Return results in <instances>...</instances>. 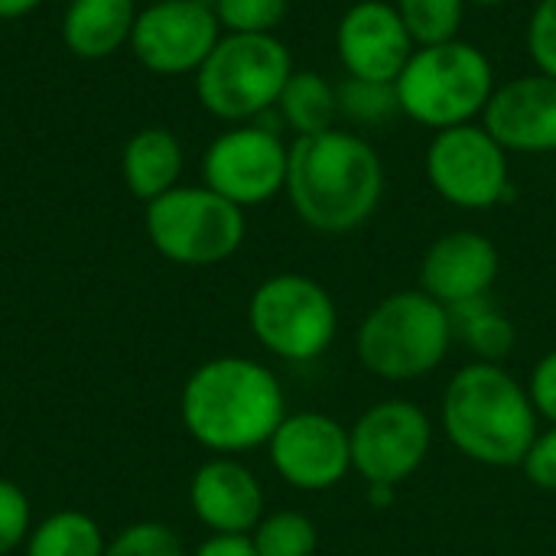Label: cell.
Returning a JSON list of instances; mask_svg holds the SVG:
<instances>
[{"label": "cell", "instance_id": "1", "mask_svg": "<svg viewBox=\"0 0 556 556\" xmlns=\"http://www.w3.org/2000/svg\"><path fill=\"white\" fill-rule=\"evenodd\" d=\"M388 186L381 153L352 127H329L290 143L287 199L319 235H352L375 218Z\"/></svg>", "mask_w": 556, "mask_h": 556}, {"label": "cell", "instance_id": "2", "mask_svg": "<svg viewBox=\"0 0 556 556\" xmlns=\"http://www.w3.org/2000/svg\"><path fill=\"white\" fill-rule=\"evenodd\" d=\"M179 417L199 446L238 456L270 443L287 417V394L267 365L244 355H222L186 378Z\"/></svg>", "mask_w": 556, "mask_h": 556}, {"label": "cell", "instance_id": "3", "mask_svg": "<svg viewBox=\"0 0 556 556\" xmlns=\"http://www.w3.org/2000/svg\"><path fill=\"white\" fill-rule=\"evenodd\" d=\"M440 430L459 456L489 469H521L541 417L521 384L505 365L469 362L443 388Z\"/></svg>", "mask_w": 556, "mask_h": 556}, {"label": "cell", "instance_id": "4", "mask_svg": "<svg viewBox=\"0 0 556 556\" xmlns=\"http://www.w3.org/2000/svg\"><path fill=\"white\" fill-rule=\"evenodd\" d=\"M456 342L453 316L420 287L381 296L355 329L362 368L391 384H410L433 375Z\"/></svg>", "mask_w": 556, "mask_h": 556}, {"label": "cell", "instance_id": "5", "mask_svg": "<svg viewBox=\"0 0 556 556\" xmlns=\"http://www.w3.org/2000/svg\"><path fill=\"white\" fill-rule=\"evenodd\" d=\"M394 88L401 117L437 134L482 121L498 78L489 52L459 36L450 42L417 46L394 78Z\"/></svg>", "mask_w": 556, "mask_h": 556}, {"label": "cell", "instance_id": "6", "mask_svg": "<svg viewBox=\"0 0 556 556\" xmlns=\"http://www.w3.org/2000/svg\"><path fill=\"white\" fill-rule=\"evenodd\" d=\"M293 72L277 33H225L195 72V94L212 117L248 124L277 108Z\"/></svg>", "mask_w": 556, "mask_h": 556}, {"label": "cell", "instance_id": "7", "mask_svg": "<svg viewBox=\"0 0 556 556\" xmlns=\"http://www.w3.org/2000/svg\"><path fill=\"white\" fill-rule=\"evenodd\" d=\"M248 326L270 355L306 365L332 349L339 306L319 280L306 274H274L251 293Z\"/></svg>", "mask_w": 556, "mask_h": 556}, {"label": "cell", "instance_id": "8", "mask_svg": "<svg viewBox=\"0 0 556 556\" xmlns=\"http://www.w3.org/2000/svg\"><path fill=\"white\" fill-rule=\"evenodd\" d=\"M147 235L166 261L212 267L238 254L248 222L244 208L208 186H176L147 205Z\"/></svg>", "mask_w": 556, "mask_h": 556}, {"label": "cell", "instance_id": "9", "mask_svg": "<svg viewBox=\"0 0 556 556\" xmlns=\"http://www.w3.org/2000/svg\"><path fill=\"white\" fill-rule=\"evenodd\" d=\"M511 153L482 121L437 130L424 153L430 189L453 208L489 212L511 195Z\"/></svg>", "mask_w": 556, "mask_h": 556}, {"label": "cell", "instance_id": "10", "mask_svg": "<svg viewBox=\"0 0 556 556\" xmlns=\"http://www.w3.org/2000/svg\"><path fill=\"white\" fill-rule=\"evenodd\" d=\"M430 414L404 397H388L358 414L349 427L352 472L365 485H404L433 450Z\"/></svg>", "mask_w": 556, "mask_h": 556}, {"label": "cell", "instance_id": "11", "mask_svg": "<svg viewBox=\"0 0 556 556\" xmlns=\"http://www.w3.org/2000/svg\"><path fill=\"white\" fill-rule=\"evenodd\" d=\"M287 166L290 143H283L280 127L248 121L228 127L208 143L202 156V186L235 202L238 208H254L283 192Z\"/></svg>", "mask_w": 556, "mask_h": 556}, {"label": "cell", "instance_id": "12", "mask_svg": "<svg viewBox=\"0 0 556 556\" xmlns=\"http://www.w3.org/2000/svg\"><path fill=\"white\" fill-rule=\"evenodd\" d=\"M267 453L274 472L296 492H329L352 472L349 427L323 410L287 414Z\"/></svg>", "mask_w": 556, "mask_h": 556}, {"label": "cell", "instance_id": "13", "mask_svg": "<svg viewBox=\"0 0 556 556\" xmlns=\"http://www.w3.org/2000/svg\"><path fill=\"white\" fill-rule=\"evenodd\" d=\"M222 39L218 16L205 0H156L137 13L130 49L156 75L199 72Z\"/></svg>", "mask_w": 556, "mask_h": 556}, {"label": "cell", "instance_id": "14", "mask_svg": "<svg viewBox=\"0 0 556 556\" xmlns=\"http://www.w3.org/2000/svg\"><path fill=\"white\" fill-rule=\"evenodd\" d=\"M417 42L391 0H355L336 23V55L345 75L394 81Z\"/></svg>", "mask_w": 556, "mask_h": 556}, {"label": "cell", "instance_id": "15", "mask_svg": "<svg viewBox=\"0 0 556 556\" xmlns=\"http://www.w3.org/2000/svg\"><path fill=\"white\" fill-rule=\"evenodd\" d=\"M502 274L498 244L472 228L440 235L420 257L417 287L446 309L485 300Z\"/></svg>", "mask_w": 556, "mask_h": 556}, {"label": "cell", "instance_id": "16", "mask_svg": "<svg viewBox=\"0 0 556 556\" xmlns=\"http://www.w3.org/2000/svg\"><path fill=\"white\" fill-rule=\"evenodd\" d=\"M482 124L508 153H556V81L541 72L508 78L495 88Z\"/></svg>", "mask_w": 556, "mask_h": 556}, {"label": "cell", "instance_id": "17", "mask_svg": "<svg viewBox=\"0 0 556 556\" xmlns=\"http://www.w3.org/2000/svg\"><path fill=\"white\" fill-rule=\"evenodd\" d=\"M189 505L199 525L212 534H244L264 518V489L257 476L235 456H215L202 463L189 482Z\"/></svg>", "mask_w": 556, "mask_h": 556}, {"label": "cell", "instance_id": "18", "mask_svg": "<svg viewBox=\"0 0 556 556\" xmlns=\"http://www.w3.org/2000/svg\"><path fill=\"white\" fill-rule=\"evenodd\" d=\"M134 0H72L62 16V42L78 59H108L130 42Z\"/></svg>", "mask_w": 556, "mask_h": 556}, {"label": "cell", "instance_id": "19", "mask_svg": "<svg viewBox=\"0 0 556 556\" xmlns=\"http://www.w3.org/2000/svg\"><path fill=\"white\" fill-rule=\"evenodd\" d=\"M121 173L127 189L140 202H153L179 186L182 176V143L166 127H143L137 130L121 156Z\"/></svg>", "mask_w": 556, "mask_h": 556}, {"label": "cell", "instance_id": "20", "mask_svg": "<svg viewBox=\"0 0 556 556\" xmlns=\"http://www.w3.org/2000/svg\"><path fill=\"white\" fill-rule=\"evenodd\" d=\"M274 111L280 114V124H287L293 130V140L339 127L336 85L313 68H296L290 75Z\"/></svg>", "mask_w": 556, "mask_h": 556}, {"label": "cell", "instance_id": "21", "mask_svg": "<svg viewBox=\"0 0 556 556\" xmlns=\"http://www.w3.org/2000/svg\"><path fill=\"white\" fill-rule=\"evenodd\" d=\"M450 316H453L456 339L476 355V362L502 365L515 352V342H518L515 323L502 309H495L489 303V296L466 303V306H456V309H450Z\"/></svg>", "mask_w": 556, "mask_h": 556}, {"label": "cell", "instance_id": "22", "mask_svg": "<svg viewBox=\"0 0 556 556\" xmlns=\"http://www.w3.org/2000/svg\"><path fill=\"white\" fill-rule=\"evenodd\" d=\"M23 547L26 556H104L108 541L91 515L68 508L42 518Z\"/></svg>", "mask_w": 556, "mask_h": 556}, {"label": "cell", "instance_id": "23", "mask_svg": "<svg viewBox=\"0 0 556 556\" xmlns=\"http://www.w3.org/2000/svg\"><path fill=\"white\" fill-rule=\"evenodd\" d=\"M336 104H339V124H355V127H384L394 117H401V101L394 81H368V78H352L336 85Z\"/></svg>", "mask_w": 556, "mask_h": 556}, {"label": "cell", "instance_id": "24", "mask_svg": "<svg viewBox=\"0 0 556 556\" xmlns=\"http://www.w3.org/2000/svg\"><path fill=\"white\" fill-rule=\"evenodd\" d=\"M251 544L257 556H316L319 531L303 511H274L251 531Z\"/></svg>", "mask_w": 556, "mask_h": 556}, {"label": "cell", "instance_id": "25", "mask_svg": "<svg viewBox=\"0 0 556 556\" xmlns=\"http://www.w3.org/2000/svg\"><path fill=\"white\" fill-rule=\"evenodd\" d=\"M417 46L459 39L469 3L466 0H391Z\"/></svg>", "mask_w": 556, "mask_h": 556}, {"label": "cell", "instance_id": "26", "mask_svg": "<svg viewBox=\"0 0 556 556\" xmlns=\"http://www.w3.org/2000/svg\"><path fill=\"white\" fill-rule=\"evenodd\" d=\"M225 33H277L290 0H212Z\"/></svg>", "mask_w": 556, "mask_h": 556}, {"label": "cell", "instance_id": "27", "mask_svg": "<svg viewBox=\"0 0 556 556\" xmlns=\"http://www.w3.org/2000/svg\"><path fill=\"white\" fill-rule=\"evenodd\" d=\"M104 556H189L182 538L163 521H140L108 541Z\"/></svg>", "mask_w": 556, "mask_h": 556}, {"label": "cell", "instance_id": "28", "mask_svg": "<svg viewBox=\"0 0 556 556\" xmlns=\"http://www.w3.org/2000/svg\"><path fill=\"white\" fill-rule=\"evenodd\" d=\"M525 49L534 72L556 81V0H538L528 13Z\"/></svg>", "mask_w": 556, "mask_h": 556}, {"label": "cell", "instance_id": "29", "mask_svg": "<svg viewBox=\"0 0 556 556\" xmlns=\"http://www.w3.org/2000/svg\"><path fill=\"white\" fill-rule=\"evenodd\" d=\"M29 498L26 492L10 482L0 479V556L13 554L16 547L26 544L29 538Z\"/></svg>", "mask_w": 556, "mask_h": 556}, {"label": "cell", "instance_id": "30", "mask_svg": "<svg viewBox=\"0 0 556 556\" xmlns=\"http://www.w3.org/2000/svg\"><path fill=\"white\" fill-rule=\"evenodd\" d=\"M521 472L534 489L556 495V427H547L534 437V443L521 463Z\"/></svg>", "mask_w": 556, "mask_h": 556}, {"label": "cell", "instance_id": "31", "mask_svg": "<svg viewBox=\"0 0 556 556\" xmlns=\"http://www.w3.org/2000/svg\"><path fill=\"white\" fill-rule=\"evenodd\" d=\"M528 394L534 401L538 417L556 427V349L538 358V365L528 378Z\"/></svg>", "mask_w": 556, "mask_h": 556}, {"label": "cell", "instance_id": "32", "mask_svg": "<svg viewBox=\"0 0 556 556\" xmlns=\"http://www.w3.org/2000/svg\"><path fill=\"white\" fill-rule=\"evenodd\" d=\"M189 556H257V551L244 534H212Z\"/></svg>", "mask_w": 556, "mask_h": 556}, {"label": "cell", "instance_id": "33", "mask_svg": "<svg viewBox=\"0 0 556 556\" xmlns=\"http://www.w3.org/2000/svg\"><path fill=\"white\" fill-rule=\"evenodd\" d=\"M394 495H397L394 485H365V498L371 508H391Z\"/></svg>", "mask_w": 556, "mask_h": 556}, {"label": "cell", "instance_id": "34", "mask_svg": "<svg viewBox=\"0 0 556 556\" xmlns=\"http://www.w3.org/2000/svg\"><path fill=\"white\" fill-rule=\"evenodd\" d=\"M42 0H0V20H16L26 16L29 10H36Z\"/></svg>", "mask_w": 556, "mask_h": 556}, {"label": "cell", "instance_id": "35", "mask_svg": "<svg viewBox=\"0 0 556 556\" xmlns=\"http://www.w3.org/2000/svg\"><path fill=\"white\" fill-rule=\"evenodd\" d=\"M469 7H479V10H495V7H505L508 0H466Z\"/></svg>", "mask_w": 556, "mask_h": 556}]
</instances>
